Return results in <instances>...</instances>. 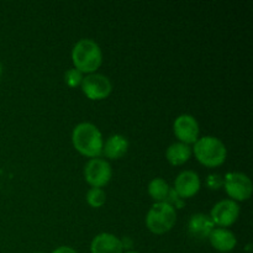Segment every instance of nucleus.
Listing matches in <instances>:
<instances>
[{
  "label": "nucleus",
  "mask_w": 253,
  "mask_h": 253,
  "mask_svg": "<svg viewBox=\"0 0 253 253\" xmlns=\"http://www.w3.org/2000/svg\"><path fill=\"white\" fill-rule=\"evenodd\" d=\"M72 142L74 148L86 157L96 158L103 153V136L99 128L90 123H82L74 127Z\"/></svg>",
  "instance_id": "obj_1"
},
{
  "label": "nucleus",
  "mask_w": 253,
  "mask_h": 253,
  "mask_svg": "<svg viewBox=\"0 0 253 253\" xmlns=\"http://www.w3.org/2000/svg\"><path fill=\"white\" fill-rule=\"evenodd\" d=\"M72 61L82 73H93L103 62V53L98 43L89 39L79 40L72 51Z\"/></svg>",
  "instance_id": "obj_2"
},
{
  "label": "nucleus",
  "mask_w": 253,
  "mask_h": 253,
  "mask_svg": "<svg viewBox=\"0 0 253 253\" xmlns=\"http://www.w3.org/2000/svg\"><path fill=\"white\" fill-rule=\"evenodd\" d=\"M194 155L207 167H219L226 160L227 151L224 142L214 136H204L194 145Z\"/></svg>",
  "instance_id": "obj_3"
},
{
  "label": "nucleus",
  "mask_w": 253,
  "mask_h": 253,
  "mask_svg": "<svg viewBox=\"0 0 253 253\" xmlns=\"http://www.w3.org/2000/svg\"><path fill=\"white\" fill-rule=\"evenodd\" d=\"M175 220H177V212L172 205L165 202L156 203L151 207L146 216V225L151 232L156 235H162L174 226Z\"/></svg>",
  "instance_id": "obj_4"
},
{
  "label": "nucleus",
  "mask_w": 253,
  "mask_h": 253,
  "mask_svg": "<svg viewBox=\"0 0 253 253\" xmlns=\"http://www.w3.org/2000/svg\"><path fill=\"white\" fill-rule=\"evenodd\" d=\"M224 187L231 200L244 202L251 198L253 185L251 179L244 173L230 172L224 178Z\"/></svg>",
  "instance_id": "obj_5"
},
{
  "label": "nucleus",
  "mask_w": 253,
  "mask_h": 253,
  "mask_svg": "<svg viewBox=\"0 0 253 253\" xmlns=\"http://www.w3.org/2000/svg\"><path fill=\"white\" fill-rule=\"evenodd\" d=\"M111 175V166L101 158H91L84 167V177L93 188H101L108 184Z\"/></svg>",
  "instance_id": "obj_6"
},
{
  "label": "nucleus",
  "mask_w": 253,
  "mask_h": 253,
  "mask_svg": "<svg viewBox=\"0 0 253 253\" xmlns=\"http://www.w3.org/2000/svg\"><path fill=\"white\" fill-rule=\"evenodd\" d=\"M81 85L83 93L90 100H101V99L108 98L113 89L111 82L109 81L108 77L98 73H91L86 76L85 78H83Z\"/></svg>",
  "instance_id": "obj_7"
},
{
  "label": "nucleus",
  "mask_w": 253,
  "mask_h": 253,
  "mask_svg": "<svg viewBox=\"0 0 253 253\" xmlns=\"http://www.w3.org/2000/svg\"><path fill=\"white\" fill-rule=\"evenodd\" d=\"M240 215V207L236 202L231 199L221 200L214 205L210 212V219L212 220L214 225L221 226L222 229L231 226L236 222Z\"/></svg>",
  "instance_id": "obj_8"
},
{
  "label": "nucleus",
  "mask_w": 253,
  "mask_h": 253,
  "mask_svg": "<svg viewBox=\"0 0 253 253\" xmlns=\"http://www.w3.org/2000/svg\"><path fill=\"white\" fill-rule=\"evenodd\" d=\"M173 130L178 140L185 145L195 143L199 137V124L194 116L188 114H183L175 119Z\"/></svg>",
  "instance_id": "obj_9"
},
{
  "label": "nucleus",
  "mask_w": 253,
  "mask_h": 253,
  "mask_svg": "<svg viewBox=\"0 0 253 253\" xmlns=\"http://www.w3.org/2000/svg\"><path fill=\"white\" fill-rule=\"evenodd\" d=\"M200 178L193 170H183L174 180V192L180 199L192 198L199 192Z\"/></svg>",
  "instance_id": "obj_10"
},
{
  "label": "nucleus",
  "mask_w": 253,
  "mask_h": 253,
  "mask_svg": "<svg viewBox=\"0 0 253 253\" xmlns=\"http://www.w3.org/2000/svg\"><path fill=\"white\" fill-rule=\"evenodd\" d=\"M123 251L121 240L108 232H103L94 237L90 245L91 253H123Z\"/></svg>",
  "instance_id": "obj_11"
},
{
  "label": "nucleus",
  "mask_w": 253,
  "mask_h": 253,
  "mask_svg": "<svg viewBox=\"0 0 253 253\" xmlns=\"http://www.w3.org/2000/svg\"><path fill=\"white\" fill-rule=\"evenodd\" d=\"M214 222L210 219L209 215L194 214L192 215L188 224V231L192 237L197 240L209 239L210 234L214 230Z\"/></svg>",
  "instance_id": "obj_12"
},
{
  "label": "nucleus",
  "mask_w": 253,
  "mask_h": 253,
  "mask_svg": "<svg viewBox=\"0 0 253 253\" xmlns=\"http://www.w3.org/2000/svg\"><path fill=\"white\" fill-rule=\"evenodd\" d=\"M209 241L215 250L222 253L232 251L237 245V240L234 232L222 229V227L212 230L209 236Z\"/></svg>",
  "instance_id": "obj_13"
},
{
  "label": "nucleus",
  "mask_w": 253,
  "mask_h": 253,
  "mask_svg": "<svg viewBox=\"0 0 253 253\" xmlns=\"http://www.w3.org/2000/svg\"><path fill=\"white\" fill-rule=\"evenodd\" d=\"M128 150V141L123 135H113L105 141L103 153L110 160H119L124 157Z\"/></svg>",
  "instance_id": "obj_14"
},
{
  "label": "nucleus",
  "mask_w": 253,
  "mask_h": 253,
  "mask_svg": "<svg viewBox=\"0 0 253 253\" xmlns=\"http://www.w3.org/2000/svg\"><path fill=\"white\" fill-rule=\"evenodd\" d=\"M190 156H192V148L189 147V145L182 142L172 143L166 151V157L172 166L184 165L185 162H188Z\"/></svg>",
  "instance_id": "obj_15"
},
{
  "label": "nucleus",
  "mask_w": 253,
  "mask_h": 253,
  "mask_svg": "<svg viewBox=\"0 0 253 253\" xmlns=\"http://www.w3.org/2000/svg\"><path fill=\"white\" fill-rule=\"evenodd\" d=\"M169 185L162 178H155L148 184V194L157 203L166 202V199L168 197V193H169Z\"/></svg>",
  "instance_id": "obj_16"
},
{
  "label": "nucleus",
  "mask_w": 253,
  "mask_h": 253,
  "mask_svg": "<svg viewBox=\"0 0 253 253\" xmlns=\"http://www.w3.org/2000/svg\"><path fill=\"white\" fill-rule=\"evenodd\" d=\"M86 202L90 207L93 208H100L105 204L106 202V194L101 188H91L88 193H86Z\"/></svg>",
  "instance_id": "obj_17"
},
{
  "label": "nucleus",
  "mask_w": 253,
  "mask_h": 253,
  "mask_svg": "<svg viewBox=\"0 0 253 253\" xmlns=\"http://www.w3.org/2000/svg\"><path fill=\"white\" fill-rule=\"evenodd\" d=\"M83 73L79 72L78 69L72 68L69 71L66 72V76H64V79H66V83L68 84L69 86L74 88V86H78L82 84V81H83Z\"/></svg>",
  "instance_id": "obj_18"
},
{
  "label": "nucleus",
  "mask_w": 253,
  "mask_h": 253,
  "mask_svg": "<svg viewBox=\"0 0 253 253\" xmlns=\"http://www.w3.org/2000/svg\"><path fill=\"white\" fill-rule=\"evenodd\" d=\"M207 185L209 189H214V190L220 189V188L224 185V178H222L220 174H216V173H215V174L208 175Z\"/></svg>",
  "instance_id": "obj_19"
},
{
  "label": "nucleus",
  "mask_w": 253,
  "mask_h": 253,
  "mask_svg": "<svg viewBox=\"0 0 253 253\" xmlns=\"http://www.w3.org/2000/svg\"><path fill=\"white\" fill-rule=\"evenodd\" d=\"M52 253H78L76 251V250H73L72 247H68V246H62V247H58V249L54 250Z\"/></svg>",
  "instance_id": "obj_20"
},
{
  "label": "nucleus",
  "mask_w": 253,
  "mask_h": 253,
  "mask_svg": "<svg viewBox=\"0 0 253 253\" xmlns=\"http://www.w3.org/2000/svg\"><path fill=\"white\" fill-rule=\"evenodd\" d=\"M121 244H123V249H131V245H132V241H131L128 237H125V239L121 241Z\"/></svg>",
  "instance_id": "obj_21"
},
{
  "label": "nucleus",
  "mask_w": 253,
  "mask_h": 253,
  "mask_svg": "<svg viewBox=\"0 0 253 253\" xmlns=\"http://www.w3.org/2000/svg\"><path fill=\"white\" fill-rule=\"evenodd\" d=\"M1 73H2V66H1V62H0V77H1Z\"/></svg>",
  "instance_id": "obj_22"
},
{
  "label": "nucleus",
  "mask_w": 253,
  "mask_h": 253,
  "mask_svg": "<svg viewBox=\"0 0 253 253\" xmlns=\"http://www.w3.org/2000/svg\"><path fill=\"white\" fill-rule=\"evenodd\" d=\"M125 253H138V252H136V251H127V252H125Z\"/></svg>",
  "instance_id": "obj_23"
},
{
  "label": "nucleus",
  "mask_w": 253,
  "mask_h": 253,
  "mask_svg": "<svg viewBox=\"0 0 253 253\" xmlns=\"http://www.w3.org/2000/svg\"><path fill=\"white\" fill-rule=\"evenodd\" d=\"M39 253H41V252H39Z\"/></svg>",
  "instance_id": "obj_24"
}]
</instances>
